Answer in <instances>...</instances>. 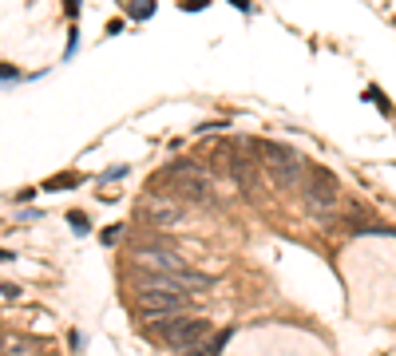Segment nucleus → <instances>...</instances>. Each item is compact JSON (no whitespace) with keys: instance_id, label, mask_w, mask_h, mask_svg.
I'll return each instance as SVG.
<instances>
[{"instance_id":"nucleus-1","label":"nucleus","mask_w":396,"mask_h":356,"mask_svg":"<svg viewBox=\"0 0 396 356\" xmlns=\"http://www.w3.org/2000/svg\"><path fill=\"white\" fill-rule=\"evenodd\" d=\"M135 301H139L143 317L151 321V317H174V313H183V309H187V293L178 289V281H174V277L143 274Z\"/></svg>"},{"instance_id":"nucleus-2","label":"nucleus","mask_w":396,"mask_h":356,"mask_svg":"<svg viewBox=\"0 0 396 356\" xmlns=\"http://www.w3.org/2000/svg\"><path fill=\"white\" fill-rule=\"evenodd\" d=\"M210 333V324L202 317H187V313H174V317H151L147 321V337L151 340H163L167 348L183 353L187 344H194L198 337Z\"/></svg>"},{"instance_id":"nucleus-3","label":"nucleus","mask_w":396,"mask_h":356,"mask_svg":"<svg viewBox=\"0 0 396 356\" xmlns=\"http://www.w3.org/2000/svg\"><path fill=\"white\" fill-rule=\"evenodd\" d=\"M305 186H301V194H305V210L313 214V218H329L337 210V202H341V186H337V178L325 170V166H305V178H301Z\"/></svg>"},{"instance_id":"nucleus-4","label":"nucleus","mask_w":396,"mask_h":356,"mask_svg":"<svg viewBox=\"0 0 396 356\" xmlns=\"http://www.w3.org/2000/svg\"><path fill=\"white\" fill-rule=\"evenodd\" d=\"M258 159H262V166L273 175L278 186H298L301 178H305V162H301V155L293 151V146L262 143V155H258Z\"/></svg>"},{"instance_id":"nucleus-5","label":"nucleus","mask_w":396,"mask_h":356,"mask_svg":"<svg viewBox=\"0 0 396 356\" xmlns=\"http://www.w3.org/2000/svg\"><path fill=\"white\" fill-rule=\"evenodd\" d=\"M135 265H139L143 274H158V277H178L187 265L178 254H171L167 245H143L139 254H135Z\"/></svg>"},{"instance_id":"nucleus-6","label":"nucleus","mask_w":396,"mask_h":356,"mask_svg":"<svg viewBox=\"0 0 396 356\" xmlns=\"http://www.w3.org/2000/svg\"><path fill=\"white\" fill-rule=\"evenodd\" d=\"M143 214H147V222H151V226H174L183 210H178V202H174V198L151 194L147 202H143Z\"/></svg>"},{"instance_id":"nucleus-7","label":"nucleus","mask_w":396,"mask_h":356,"mask_svg":"<svg viewBox=\"0 0 396 356\" xmlns=\"http://www.w3.org/2000/svg\"><path fill=\"white\" fill-rule=\"evenodd\" d=\"M174 182L178 198H190V202H210L214 190H210V178H187V175H167Z\"/></svg>"},{"instance_id":"nucleus-8","label":"nucleus","mask_w":396,"mask_h":356,"mask_svg":"<svg viewBox=\"0 0 396 356\" xmlns=\"http://www.w3.org/2000/svg\"><path fill=\"white\" fill-rule=\"evenodd\" d=\"M222 344H226V333H206V337H198L194 344H187L178 356H218Z\"/></svg>"},{"instance_id":"nucleus-9","label":"nucleus","mask_w":396,"mask_h":356,"mask_svg":"<svg viewBox=\"0 0 396 356\" xmlns=\"http://www.w3.org/2000/svg\"><path fill=\"white\" fill-rule=\"evenodd\" d=\"M0 356H8V353H4V344H0Z\"/></svg>"},{"instance_id":"nucleus-10","label":"nucleus","mask_w":396,"mask_h":356,"mask_svg":"<svg viewBox=\"0 0 396 356\" xmlns=\"http://www.w3.org/2000/svg\"><path fill=\"white\" fill-rule=\"evenodd\" d=\"M0 344H4V340H0Z\"/></svg>"}]
</instances>
